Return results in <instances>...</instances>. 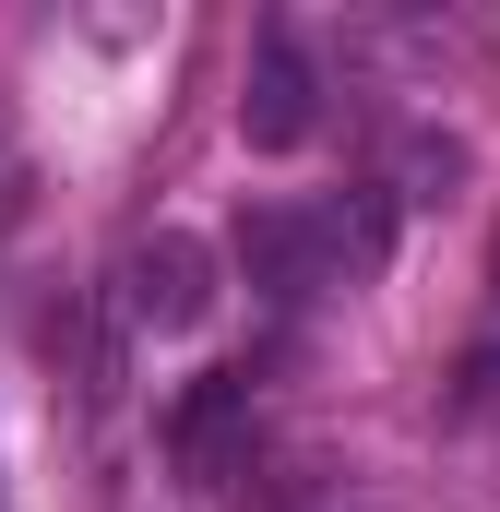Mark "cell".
<instances>
[{"label":"cell","mask_w":500,"mask_h":512,"mask_svg":"<svg viewBox=\"0 0 500 512\" xmlns=\"http://www.w3.org/2000/svg\"><path fill=\"white\" fill-rule=\"evenodd\" d=\"M239 131H250V155H298V143L322 131V72H310V48H298L286 24H262V36H250Z\"/></svg>","instance_id":"277c9868"},{"label":"cell","mask_w":500,"mask_h":512,"mask_svg":"<svg viewBox=\"0 0 500 512\" xmlns=\"http://www.w3.org/2000/svg\"><path fill=\"white\" fill-rule=\"evenodd\" d=\"M203 310H215V251H203L191 227L131 239V262H120V322L131 334H191Z\"/></svg>","instance_id":"7a4b0ae2"},{"label":"cell","mask_w":500,"mask_h":512,"mask_svg":"<svg viewBox=\"0 0 500 512\" xmlns=\"http://www.w3.org/2000/svg\"><path fill=\"white\" fill-rule=\"evenodd\" d=\"M239 262H250L262 298L298 310V298H322V286H346V274L381 262V215H370V203H358V215H346V203H322V215H250Z\"/></svg>","instance_id":"6da1fadb"},{"label":"cell","mask_w":500,"mask_h":512,"mask_svg":"<svg viewBox=\"0 0 500 512\" xmlns=\"http://www.w3.org/2000/svg\"><path fill=\"white\" fill-rule=\"evenodd\" d=\"M167 465L191 489H227L250 465V370H203V382L167 393Z\"/></svg>","instance_id":"3957f363"}]
</instances>
